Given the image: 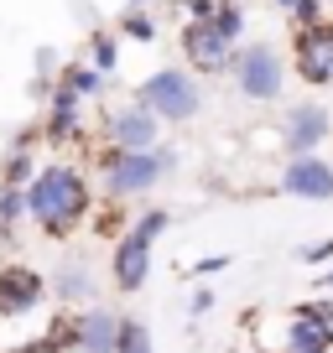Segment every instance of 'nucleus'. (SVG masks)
Here are the masks:
<instances>
[{
    "mask_svg": "<svg viewBox=\"0 0 333 353\" xmlns=\"http://www.w3.org/2000/svg\"><path fill=\"white\" fill-rule=\"evenodd\" d=\"M21 203L47 234H68L89 213V182H84L73 166H42V172L26 182Z\"/></svg>",
    "mask_w": 333,
    "mask_h": 353,
    "instance_id": "1",
    "label": "nucleus"
},
{
    "mask_svg": "<svg viewBox=\"0 0 333 353\" xmlns=\"http://www.w3.org/2000/svg\"><path fill=\"white\" fill-rule=\"evenodd\" d=\"M240 32H245V16L234 11V6H219L209 21H193L188 32H182V52L193 57V68H203V73H219V68L234 57V42H240Z\"/></svg>",
    "mask_w": 333,
    "mask_h": 353,
    "instance_id": "2",
    "label": "nucleus"
},
{
    "mask_svg": "<svg viewBox=\"0 0 333 353\" xmlns=\"http://www.w3.org/2000/svg\"><path fill=\"white\" fill-rule=\"evenodd\" d=\"M141 110L151 114V120H166V125L193 120V114H198V83H193L188 73H178V68H162V73L146 78Z\"/></svg>",
    "mask_w": 333,
    "mask_h": 353,
    "instance_id": "3",
    "label": "nucleus"
},
{
    "mask_svg": "<svg viewBox=\"0 0 333 353\" xmlns=\"http://www.w3.org/2000/svg\"><path fill=\"white\" fill-rule=\"evenodd\" d=\"M234 73H240V94L245 99H276L281 83H287V63H281L276 47L256 42L234 57Z\"/></svg>",
    "mask_w": 333,
    "mask_h": 353,
    "instance_id": "4",
    "label": "nucleus"
},
{
    "mask_svg": "<svg viewBox=\"0 0 333 353\" xmlns=\"http://www.w3.org/2000/svg\"><path fill=\"white\" fill-rule=\"evenodd\" d=\"M333 348V307L328 301H307L292 312L287 322V343L281 353H328Z\"/></svg>",
    "mask_w": 333,
    "mask_h": 353,
    "instance_id": "5",
    "label": "nucleus"
},
{
    "mask_svg": "<svg viewBox=\"0 0 333 353\" xmlns=\"http://www.w3.org/2000/svg\"><path fill=\"white\" fill-rule=\"evenodd\" d=\"M166 166H172V151H120L110 161V188L115 192H146L162 182Z\"/></svg>",
    "mask_w": 333,
    "mask_h": 353,
    "instance_id": "6",
    "label": "nucleus"
},
{
    "mask_svg": "<svg viewBox=\"0 0 333 353\" xmlns=\"http://www.w3.org/2000/svg\"><path fill=\"white\" fill-rule=\"evenodd\" d=\"M297 73L307 83H333V26L328 21H312L297 42Z\"/></svg>",
    "mask_w": 333,
    "mask_h": 353,
    "instance_id": "7",
    "label": "nucleus"
},
{
    "mask_svg": "<svg viewBox=\"0 0 333 353\" xmlns=\"http://www.w3.org/2000/svg\"><path fill=\"white\" fill-rule=\"evenodd\" d=\"M281 188L292 198H312V203H328L333 198V166L323 156H297V161L281 172Z\"/></svg>",
    "mask_w": 333,
    "mask_h": 353,
    "instance_id": "8",
    "label": "nucleus"
},
{
    "mask_svg": "<svg viewBox=\"0 0 333 353\" xmlns=\"http://www.w3.org/2000/svg\"><path fill=\"white\" fill-rule=\"evenodd\" d=\"M37 301H42V276L37 270H26V265L0 270V317H26Z\"/></svg>",
    "mask_w": 333,
    "mask_h": 353,
    "instance_id": "9",
    "label": "nucleus"
},
{
    "mask_svg": "<svg viewBox=\"0 0 333 353\" xmlns=\"http://www.w3.org/2000/svg\"><path fill=\"white\" fill-rule=\"evenodd\" d=\"M146 270H151V244L135 239V234H125V239L115 244V286L120 291H141Z\"/></svg>",
    "mask_w": 333,
    "mask_h": 353,
    "instance_id": "10",
    "label": "nucleus"
},
{
    "mask_svg": "<svg viewBox=\"0 0 333 353\" xmlns=\"http://www.w3.org/2000/svg\"><path fill=\"white\" fill-rule=\"evenodd\" d=\"M328 130H333V120H328V110H318V104H297V110L287 114V145L297 156H307Z\"/></svg>",
    "mask_w": 333,
    "mask_h": 353,
    "instance_id": "11",
    "label": "nucleus"
},
{
    "mask_svg": "<svg viewBox=\"0 0 333 353\" xmlns=\"http://www.w3.org/2000/svg\"><path fill=\"white\" fill-rule=\"evenodd\" d=\"M110 135L120 141V151H151V141H156V120L135 104V110H120L110 120Z\"/></svg>",
    "mask_w": 333,
    "mask_h": 353,
    "instance_id": "12",
    "label": "nucleus"
},
{
    "mask_svg": "<svg viewBox=\"0 0 333 353\" xmlns=\"http://www.w3.org/2000/svg\"><path fill=\"white\" fill-rule=\"evenodd\" d=\"M115 327H120V317H110V312H84L73 322V343L84 353H115Z\"/></svg>",
    "mask_w": 333,
    "mask_h": 353,
    "instance_id": "13",
    "label": "nucleus"
},
{
    "mask_svg": "<svg viewBox=\"0 0 333 353\" xmlns=\"http://www.w3.org/2000/svg\"><path fill=\"white\" fill-rule=\"evenodd\" d=\"M115 353H151V332L141 322H120L115 327Z\"/></svg>",
    "mask_w": 333,
    "mask_h": 353,
    "instance_id": "14",
    "label": "nucleus"
},
{
    "mask_svg": "<svg viewBox=\"0 0 333 353\" xmlns=\"http://www.w3.org/2000/svg\"><path fill=\"white\" fill-rule=\"evenodd\" d=\"M78 125V99L68 94V88H57V99H53V135H73Z\"/></svg>",
    "mask_w": 333,
    "mask_h": 353,
    "instance_id": "15",
    "label": "nucleus"
},
{
    "mask_svg": "<svg viewBox=\"0 0 333 353\" xmlns=\"http://www.w3.org/2000/svg\"><path fill=\"white\" fill-rule=\"evenodd\" d=\"M63 88L73 94V99H84V94H94V88H99V73H94V68H68V73H63Z\"/></svg>",
    "mask_w": 333,
    "mask_h": 353,
    "instance_id": "16",
    "label": "nucleus"
},
{
    "mask_svg": "<svg viewBox=\"0 0 333 353\" xmlns=\"http://www.w3.org/2000/svg\"><path fill=\"white\" fill-rule=\"evenodd\" d=\"M57 286H63V296H89L94 281H89V270H84V276H78V270H63V281H57Z\"/></svg>",
    "mask_w": 333,
    "mask_h": 353,
    "instance_id": "17",
    "label": "nucleus"
},
{
    "mask_svg": "<svg viewBox=\"0 0 333 353\" xmlns=\"http://www.w3.org/2000/svg\"><path fill=\"white\" fill-rule=\"evenodd\" d=\"M162 229H166V208H156V213H146V219L135 223V239H146V244H151Z\"/></svg>",
    "mask_w": 333,
    "mask_h": 353,
    "instance_id": "18",
    "label": "nucleus"
},
{
    "mask_svg": "<svg viewBox=\"0 0 333 353\" xmlns=\"http://www.w3.org/2000/svg\"><path fill=\"white\" fill-rule=\"evenodd\" d=\"M120 26H125V32H131V37H135V42H151V32H156V26H151V21H146V16H135V11H131V16H125V21H120Z\"/></svg>",
    "mask_w": 333,
    "mask_h": 353,
    "instance_id": "19",
    "label": "nucleus"
},
{
    "mask_svg": "<svg viewBox=\"0 0 333 353\" xmlns=\"http://www.w3.org/2000/svg\"><path fill=\"white\" fill-rule=\"evenodd\" d=\"M21 208H26V203H21V192H6V198H0V223H11Z\"/></svg>",
    "mask_w": 333,
    "mask_h": 353,
    "instance_id": "20",
    "label": "nucleus"
},
{
    "mask_svg": "<svg viewBox=\"0 0 333 353\" xmlns=\"http://www.w3.org/2000/svg\"><path fill=\"white\" fill-rule=\"evenodd\" d=\"M94 63H99V68L115 63V42H110V37H94Z\"/></svg>",
    "mask_w": 333,
    "mask_h": 353,
    "instance_id": "21",
    "label": "nucleus"
},
{
    "mask_svg": "<svg viewBox=\"0 0 333 353\" xmlns=\"http://www.w3.org/2000/svg\"><path fill=\"white\" fill-rule=\"evenodd\" d=\"M302 260H312V265H318V260H333V239H323V244H312V250H302Z\"/></svg>",
    "mask_w": 333,
    "mask_h": 353,
    "instance_id": "22",
    "label": "nucleus"
},
{
    "mask_svg": "<svg viewBox=\"0 0 333 353\" xmlns=\"http://www.w3.org/2000/svg\"><path fill=\"white\" fill-rule=\"evenodd\" d=\"M26 172H32V161H26V156H16V161L6 166V176H11V182H26Z\"/></svg>",
    "mask_w": 333,
    "mask_h": 353,
    "instance_id": "23",
    "label": "nucleus"
},
{
    "mask_svg": "<svg viewBox=\"0 0 333 353\" xmlns=\"http://www.w3.org/2000/svg\"><path fill=\"white\" fill-rule=\"evenodd\" d=\"M16 353H63V348H57V343L47 338V343H21V348H16Z\"/></svg>",
    "mask_w": 333,
    "mask_h": 353,
    "instance_id": "24",
    "label": "nucleus"
},
{
    "mask_svg": "<svg viewBox=\"0 0 333 353\" xmlns=\"http://www.w3.org/2000/svg\"><path fill=\"white\" fill-rule=\"evenodd\" d=\"M276 6H287V11H292V6H297V0H276Z\"/></svg>",
    "mask_w": 333,
    "mask_h": 353,
    "instance_id": "25",
    "label": "nucleus"
},
{
    "mask_svg": "<svg viewBox=\"0 0 333 353\" xmlns=\"http://www.w3.org/2000/svg\"><path fill=\"white\" fill-rule=\"evenodd\" d=\"M323 291H333V276H328V281H323Z\"/></svg>",
    "mask_w": 333,
    "mask_h": 353,
    "instance_id": "26",
    "label": "nucleus"
}]
</instances>
